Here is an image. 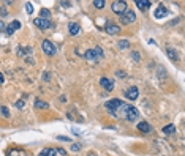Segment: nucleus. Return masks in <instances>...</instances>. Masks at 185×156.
Listing matches in <instances>:
<instances>
[{
  "label": "nucleus",
  "instance_id": "f257e3e1",
  "mask_svg": "<svg viewBox=\"0 0 185 156\" xmlns=\"http://www.w3.org/2000/svg\"><path fill=\"white\" fill-rule=\"evenodd\" d=\"M122 112V117L128 121H136L138 118H139V111H138L134 106H131V104H125L122 102V106L119 109Z\"/></svg>",
  "mask_w": 185,
  "mask_h": 156
},
{
  "label": "nucleus",
  "instance_id": "f03ea898",
  "mask_svg": "<svg viewBox=\"0 0 185 156\" xmlns=\"http://www.w3.org/2000/svg\"><path fill=\"white\" fill-rule=\"evenodd\" d=\"M120 106H122V101H120V99H111V101L106 102V111H108L112 117H117Z\"/></svg>",
  "mask_w": 185,
  "mask_h": 156
},
{
  "label": "nucleus",
  "instance_id": "7ed1b4c3",
  "mask_svg": "<svg viewBox=\"0 0 185 156\" xmlns=\"http://www.w3.org/2000/svg\"><path fill=\"white\" fill-rule=\"evenodd\" d=\"M41 47H43V52H44L46 55H49V57L56 55V46H54L49 40H44V41L41 43Z\"/></svg>",
  "mask_w": 185,
  "mask_h": 156
},
{
  "label": "nucleus",
  "instance_id": "20e7f679",
  "mask_svg": "<svg viewBox=\"0 0 185 156\" xmlns=\"http://www.w3.org/2000/svg\"><path fill=\"white\" fill-rule=\"evenodd\" d=\"M134 21H136V14H134V11H131V10H127V11L120 16V22H122L124 25L131 24V22H134Z\"/></svg>",
  "mask_w": 185,
  "mask_h": 156
},
{
  "label": "nucleus",
  "instance_id": "39448f33",
  "mask_svg": "<svg viewBox=\"0 0 185 156\" xmlns=\"http://www.w3.org/2000/svg\"><path fill=\"white\" fill-rule=\"evenodd\" d=\"M112 11L115 13V14H124L125 11H127V2H112Z\"/></svg>",
  "mask_w": 185,
  "mask_h": 156
},
{
  "label": "nucleus",
  "instance_id": "423d86ee",
  "mask_svg": "<svg viewBox=\"0 0 185 156\" xmlns=\"http://www.w3.org/2000/svg\"><path fill=\"white\" fill-rule=\"evenodd\" d=\"M33 24L37 25L38 29H41V30H48V29L51 27V21L43 19V17H35V19H33Z\"/></svg>",
  "mask_w": 185,
  "mask_h": 156
},
{
  "label": "nucleus",
  "instance_id": "0eeeda50",
  "mask_svg": "<svg viewBox=\"0 0 185 156\" xmlns=\"http://www.w3.org/2000/svg\"><path fill=\"white\" fill-rule=\"evenodd\" d=\"M21 29V22L19 21H13L10 25H7V29H5V33L7 35H13L16 30H19Z\"/></svg>",
  "mask_w": 185,
  "mask_h": 156
},
{
  "label": "nucleus",
  "instance_id": "6e6552de",
  "mask_svg": "<svg viewBox=\"0 0 185 156\" xmlns=\"http://www.w3.org/2000/svg\"><path fill=\"white\" fill-rule=\"evenodd\" d=\"M100 85L106 90V92H112L114 90V82L111 79H108V77H101L100 79Z\"/></svg>",
  "mask_w": 185,
  "mask_h": 156
},
{
  "label": "nucleus",
  "instance_id": "1a4fd4ad",
  "mask_svg": "<svg viewBox=\"0 0 185 156\" xmlns=\"http://www.w3.org/2000/svg\"><path fill=\"white\" fill-rule=\"evenodd\" d=\"M125 96H127V99L134 101V99H138V96H139V90H138L136 87H130V88L125 92Z\"/></svg>",
  "mask_w": 185,
  "mask_h": 156
},
{
  "label": "nucleus",
  "instance_id": "9d476101",
  "mask_svg": "<svg viewBox=\"0 0 185 156\" xmlns=\"http://www.w3.org/2000/svg\"><path fill=\"white\" fill-rule=\"evenodd\" d=\"M153 16H155V19H163L165 16H168V10H166V7H165V5H160V7L155 10Z\"/></svg>",
  "mask_w": 185,
  "mask_h": 156
},
{
  "label": "nucleus",
  "instance_id": "9b49d317",
  "mask_svg": "<svg viewBox=\"0 0 185 156\" xmlns=\"http://www.w3.org/2000/svg\"><path fill=\"white\" fill-rule=\"evenodd\" d=\"M68 32H70V35L76 36L81 32V25L78 22H70V24H68Z\"/></svg>",
  "mask_w": 185,
  "mask_h": 156
},
{
  "label": "nucleus",
  "instance_id": "f8f14e48",
  "mask_svg": "<svg viewBox=\"0 0 185 156\" xmlns=\"http://www.w3.org/2000/svg\"><path fill=\"white\" fill-rule=\"evenodd\" d=\"M138 129H139L141 133H150L152 131V128H150V125L147 121H139L138 123Z\"/></svg>",
  "mask_w": 185,
  "mask_h": 156
},
{
  "label": "nucleus",
  "instance_id": "ddd939ff",
  "mask_svg": "<svg viewBox=\"0 0 185 156\" xmlns=\"http://www.w3.org/2000/svg\"><path fill=\"white\" fill-rule=\"evenodd\" d=\"M106 32L109 35H115V33L120 32V27H119V25H114V24H108L106 25Z\"/></svg>",
  "mask_w": 185,
  "mask_h": 156
},
{
  "label": "nucleus",
  "instance_id": "4468645a",
  "mask_svg": "<svg viewBox=\"0 0 185 156\" xmlns=\"http://www.w3.org/2000/svg\"><path fill=\"white\" fill-rule=\"evenodd\" d=\"M7 156H26V151L21 148H11V150H8Z\"/></svg>",
  "mask_w": 185,
  "mask_h": 156
},
{
  "label": "nucleus",
  "instance_id": "2eb2a0df",
  "mask_svg": "<svg viewBox=\"0 0 185 156\" xmlns=\"http://www.w3.org/2000/svg\"><path fill=\"white\" fill-rule=\"evenodd\" d=\"M40 156H57V150L56 148H43Z\"/></svg>",
  "mask_w": 185,
  "mask_h": 156
},
{
  "label": "nucleus",
  "instance_id": "dca6fc26",
  "mask_svg": "<svg viewBox=\"0 0 185 156\" xmlns=\"http://www.w3.org/2000/svg\"><path fill=\"white\" fill-rule=\"evenodd\" d=\"M136 7L139 8L141 11H144L146 8L150 7V2H149V0H136Z\"/></svg>",
  "mask_w": 185,
  "mask_h": 156
},
{
  "label": "nucleus",
  "instance_id": "f3484780",
  "mask_svg": "<svg viewBox=\"0 0 185 156\" xmlns=\"http://www.w3.org/2000/svg\"><path fill=\"white\" fill-rule=\"evenodd\" d=\"M166 54H168V57H169L173 62H177V60H179V57H177V52H176L173 47H168V49H166Z\"/></svg>",
  "mask_w": 185,
  "mask_h": 156
},
{
  "label": "nucleus",
  "instance_id": "a211bd4d",
  "mask_svg": "<svg viewBox=\"0 0 185 156\" xmlns=\"http://www.w3.org/2000/svg\"><path fill=\"white\" fill-rule=\"evenodd\" d=\"M33 106H35L37 109H48V107H49V104H48V102H44V101H41V99H35Z\"/></svg>",
  "mask_w": 185,
  "mask_h": 156
},
{
  "label": "nucleus",
  "instance_id": "6ab92c4d",
  "mask_svg": "<svg viewBox=\"0 0 185 156\" xmlns=\"http://www.w3.org/2000/svg\"><path fill=\"white\" fill-rule=\"evenodd\" d=\"M84 57L87 59V60H97L98 57H97V54H95V50L94 49H89V50H85V54H84Z\"/></svg>",
  "mask_w": 185,
  "mask_h": 156
},
{
  "label": "nucleus",
  "instance_id": "aec40b11",
  "mask_svg": "<svg viewBox=\"0 0 185 156\" xmlns=\"http://www.w3.org/2000/svg\"><path fill=\"white\" fill-rule=\"evenodd\" d=\"M161 133H165V134H173V133H176V126L174 125H166L163 129H161Z\"/></svg>",
  "mask_w": 185,
  "mask_h": 156
},
{
  "label": "nucleus",
  "instance_id": "412c9836",
  "mask_svg": "<svg viewBox=\"0 0 185 156\" xmlns=\"http://www.w3.org/2000/svg\"><path fill=\"white\" fill-rule=\"evenodd\" d=\"M40 17L48 19V21H49V17H51V11H49V10H46V8H43V10H41V16H40Z\"/></svg>",
  "mask_w": 185,
  "mask_h": 156
},
{
  "label": "nucleus",
  "instance_id": "4be33fe9",
  "mask_svg": "<svg viewBox=\"0 0 185 156\" xmlns=\"http://www.w3.org/2000/svg\"><path fill=\"white\" fill-rule=\"evenodd\" d=\"M0 114H2L5 118H10V111H8V107H5V106H0Z\"/></svg>",
  "mask_w": 185,
  "mask_h": 156
},
{
  "label": "nucleus",
  "instance_id": "5701e85b",
  "mask_svg": "<svg viewBox=\"0 0 185 156\" xmlns=\"http://www.w3.org/2000/svg\"><path fill=\"white\" fill-rule=\"evenodd\" d=\"M119 47L120 49H128L130 47V41L128 40H120L119 41Z\"/></svg>",
  "mask_w": 185,
  "mask_h": 156
},
{
  "label": "nucleus",
  "instance_id": "b1692460",
  "mask_svg": "<svg viewBox=\"0 0 185 156\" xmlns=\"http://www.w3.org/2000/svg\"><path fill=\"white\" fill-rule=\"evenodd\" d=\"M94 7L98 8V10L105 8V0H94Z\"/></svg>",
  "mask_w": 185,
  "mask_h": 156
},
{
  "label": "nucleus",
  "instance_id": "393cba45",
  "mask_svg": "<svg viewBox=\"0 0 185 156\" xmlns=\"http://www.w3.org/2000/svg\"><path fill=\"white\" fill-rule=\"evenodd\" d=\"M24 106H26V101H24V99L16 101V107H17V109H24Z\"/></svg>",
  "mask_w": 185,
  "mask_h": 156
},
{
  "label": "nucleus",
  "instance_id": "a878e982",
  "mask_svg": "<svg viewBox=\"0 0 185 156\" xmlns=\"http://www.w3.org/2000/svg\"><path fill=\"white\" fill-rule=\"evenodd\" d=\"M131 59H133L134 62H139V59H141V57H139V52H136V50L131 52Z\"/></svg>",
  "mask_w": 185,
  "mask_h": 156
},
{
  "label": "nucleus",
  "instance_id": "bb28decb",
  "mask_svg": "<svg viewBox=\"0 0 185 156\" xmlns=\"http://www.w3.org/2000/svg\"><path fill=\"white\" fill-rule=\"evenodd\" d=\"M94 50H95V54H97V57H98V59H100V57H103V49H101L100 46H98V47H95Z\"/></svg>",
  "mask_w": 185,
  "mask_h": 156
},
{
  "label": "nucleus",
  "instance_id": "cd10ccee",
  "mask_svg": "<svg viewBox=\"0 0 185 156\" xmlns=\"http://www.w3.org/2000/svg\"><path fill=\"white\" fill-rule=\"evenodd\" d=\"M26 11H27L29 14H32V13H33V7H32V3H30V2H27V3H26Z\"/></svg>",
  "mask_w": 185,
  "mask_h": 156
},
{
  "label": "nucleus",
  "instance_id": "c85d7f7f",
  "mask_svg": "<svg viewBox=\"0 0 185 156\" xmlns=\"http://www.w3.org/2000/svg\"><path fill=\"white\" fill-rule=\"evenodd\" d=\"M70 150H71V151H79V150H81V144H73V145L70 147Z\"/></svg>",
  "mask_w": 185,
  "mask_h": 156
},
{
  "label": "nucleus",
  "instance_id": "c756f323",
  "mask_svg": "<svg viewBox=\"0 0 185 156\" xmlns=\"http://www.w3.org/2000/svg\"><path fill=\"white\" fill-rule=\"evenodd\" d=\"M57 140H62V142H70V137H65V136H57Z\"/></svg>",
  "mask_w": 185,
  "mask_h": 156
},
{
  "label": "nucleus",
  "instance_id": "7c9ffc66",
  "mask_svg": "<svg viewBox=\"0 0 185 156\" xmlns=\"http://www.w3.org/2000/svg\"><path fill=\"white\" fill-rule=\"evenodd\" d=\"M60 5H62L63 8H70V7H71V3H70V2H60Z\"/></svg>",
  "mask_w": 185,
  "mask_h": 156
},
{
  "label": "nucleus",
  "instance_id": "2f4dec72",
  "mask_svg": "<svg viewBox=\"0 0 185 156\" xmlns=\"http://www.w3.org/2000/svg\"><path fill=\"white\" fill-rule=\"evenodd\" d=\"M5 29H7V25H5L2 21H0V32H5Z\"/></svg>",
  "mask_w": 185,
  "mask_h": 156
},
{
  "label": "nucleus",
  "instance_id": "473e14b6",
  "mask_svg": "<svg viewBox=\"0 0 185 156\" xmlns=\"http://www.w3.org/2000/svg\"><path fill=\"white\" fill-rule=\"evenodd\" d=\"M3 82H5V79H3V74L0 73V84H3Z\"/></svg>",
  "mask_w": 185,
  "mask_h": 156
},
{
  "label": "nucleus",
  "instance_id": "72a5a7b5",
  "mask_svg": "<svg viewBox=\"0 0 185 156\" xmlns=\"http://www.w3.org/2000/svg\"><path fill=\"white\" fill-rule=\"evenodd\" d=\"M57 153H60V154L63 156V154H65V150H62V148H59V150H57Z\"/></svg>",
  "mask_w": 185,
  "mask_h": 156
},
{
  "label": "nucleus",
  "instance_id": "f704fd0d",
  "mask_svg": "<svg viewBox=\"0 0 185 156\" xmlns=\"http://www.w3.org/2000/svg\"><path fill=\"white\" fill-rule=\"evenodd\" d=\"M89 156H97L95 153H89Z\"/></svg>",
  "mask_w": 185,
  "mask_h": 156
}]
</instances>
